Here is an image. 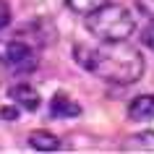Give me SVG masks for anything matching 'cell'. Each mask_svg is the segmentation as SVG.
I'll list each match as a JSON object with an SVG mask.
<instances>
[{"label":"cell","instance_id":"1","mask_svg":"<svg viewBox=\"0 0 154 154\" xmlns=\"http://www.w3.org/2000/svg\"><path fill=\"white\" fill-rule=\"evenodd\" d=\"M76 63L86 73L112 86H128L144 76V55L128 39L102 42V45H76Z\"/></svg>","mask_w":154,"mask_h":154},{"label":"cell","instance_id":"2","mask_svg":"<svg viewBox=\"0 0 154 154\" xmlns=\"http://www.w3.org/2000/svg\"><path fill=\"white\" fill-rule=\"evenodd\" d=\"M86 29L91 37L99 42H118V39H131L136 32V18L125 5L118 3H107L99 11L86 16Z\"/></svg>","mask_w":154,"mask_h":154},{"label":"cell","instance_id":"3","mask_svg":"<svg viewBox=\"0 0 154 154\" xmlns=\"http://www.w3.org/2000/svg\"><path fill=\"white\" fill-rule=\"evenodd\" d=\"M0 63L13 76H29L39 65V47L21 39H0Z\"/></svg>","mask_w":154,"mask_h":154},{"label":"cell","instance_id":"4","mask_svg":"<svg viewBox=\"0 0 154 154\" xmlns=\"http://www.w3.org/2000/svg\"><path fill=\"white\" fill-rule=\"evenodd\" d=\"M8 97L13 99V105L26 110V112H37V107L42 105V97L39 91L29 86V84H16V86H11L8 89Z\"/></svg>","mask_w":154,"mask_h":154},{"label":"cell","instance_id":"5","mask_svg":"<svg viewBox=\"0 0 154 154\" xmlns=\"http://www.w3.org/2000/svg\"><path fill=\"white\" fill-rule=\"evenodd\" d=\"M154 118V94H141V97L131 99L128 105V120L133 123H146Z\"/></svg>","mask_w":154,"mask_h":154},{"label":"cell","instance_id":"6","mask_svg":"<svg viewBox=\"0 0 154 154\" xmlns=\"http://www.w3.org/2000/svg\"><path fill=\"white\" fill-rule=\"evenodd\" d=\"M81 115V105L71 99L68 94H55L50 102V118H79Z\"/></svg>","mask_w":154,"mask_h":154},{"label":"cell","instance_id":"7","mask_svg":"<svg viewBox=\"0 0 154 154\" xmlns=\"http://www.w3.org/2000/svg\"><path fill=\"white\" fill-rule=\"evenodd\" d=\"M120 152H154V131L133 133L120 144Z\"/></svg>","mask_w":154,"mask_h":154},{"label":"cell","instance_id":"8","mask_svg":"<svg viewBox=\"0 0 154 154\" xmlns=\"http://www.w3.org/2000/svg\"><path fill=\"white\" fill-rule=\"evenodd\" d=\"M29 146L34 152H60V138L52 136L50 131H32L29 133Z\"/></svg>","mask_w":154,"mask_h":154},{"label":"cell","instance_id":"9","mask_svg":"<svg viewBox=\"0 0 154 154\" xmlns=\"http://www.w3.org/2000/svg\"><path fill=\"white\" fill-rule=\"evenodd\" d=\"M110 0H65V5L73 11V13H79V16H89L94 11H99L102 5H107Z\"/></svg>","mask_w":154,"mask_h":154},{"label":"cell","instance_id":"10","mask_svg":"<svg viewBox=\"0 0 154 154\" xmlns=\"http://www.w3.org/2000/svg\"><path fill=\"white\" fill-rule=\"evenodd\" d=\"M11 18H13V13H11L8 0H0V32L11 26Z\"/></svg>","mask_w":154,"mask_h":154},{"label":"cell","instance_id":"11","mask_svg":"<svg viewBox=\"0 0 154 154\" xmlns=\"http://www.w3.org/2000/svg\"><path fill=\"white\" fill-rule=\"evenodd\" d=\"M136 5L149 21H154V0H136Z\"/></svg>","mask_w":154,"mask_h":154},{"label":"cell","instance_id":"12","mask_svg":"<svg viewBox=\"0 0 154 154\" xmlns=\"http://www.w3.org/2000/svg\"><path fill=\"white\" fill-rule=\"evenodd\" d=\"M141 45H146L149 50H154V21L141 32Z\"/></svg>","mask_w":154,"mask_h":154},{"label":"cell","instance_id":"13","mask_svg":"<svg viewBox=\"0 0 154 154\" xmlns=\"http://www.w3.org/2000/svg\"><path fill=\"white\" fill-rule=\"evenodd\" d=\"M16 110H3V112H0V118H8V120H13V118H16Z\"/></svg>","mask_w":154,"mask_h":154}]
</instances>
